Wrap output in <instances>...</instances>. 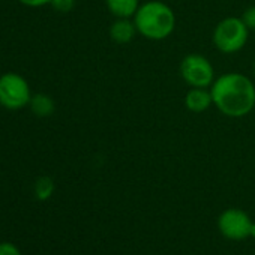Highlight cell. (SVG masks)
<instances>
[{"instance_id":"cell-1","label":"cell","mask_w":255,"mask_h":255,"mask_svg":"<svg viewBox=\"0 0 255 255\" xmlns=\"http://www.w3.org/2000/svg\"><path fill=\"white\" fill-rule=\"evenodd\" d=\"M213 105L233 119L245 117L255 108V86L249 77L227 72L215 78L210 86Z\"/></svg>"},{"instance_id":"cell-2","label":"cell","mask_w":255,"mask_h":255,"mask_svg":"<svg viewBox=\"0 0 255 255\" xmlns=\"http://www.w3.org/2000/svg\"><path fill=\"white\" fill-rule=\"evenodd\" d=\"M137 32L149 41H164L176 29L174 11L161 0H149L140 5L134 15Z\"/></svg>"},{"instance_id":"cell-3","label":"cell","mask_w":255,"mask_h":255,"mask_svg":"<svg viewBox=\"0 0 255 255\" xmlns=\"http://www.w3.org/2000/svg\"><path fill=\"white\" fill-rule=\"evenodd\" d=\"M249 38V29L242 17H227L213 30V45L224 54H234L243 50Z\"/></svg>"},{"instance_id":"cell-4","label":"cell","mask_w":255,"mask_h":255,"mask_svg":"<svg viewBox=\"0 0 255 255\" xmlns=\"http://www.w3.org/2000/svg\"><path fill=\"white\" fill-rule=\"evenodd\" d=\"M32 101L29 83L15 72L0 77V105L6 110H21Z\"/></svg>"},{"instance_id":"cell-5","label":"cell","mask_w":255,"mask_h":255,"mask_svg":"<svg viewBox=\"0 0 255 255\" xmlns=\"http://www.w3.org/2000/svg\"><path fill=\"white\" fill-rule=\"evenodd\" d=\"M180 77L191 87H210L215 81V69L207 57L188 54L180 63Z\"/></svg>"},{"instance_id":"cell-6","label":"cell","mask_w":255,"mask_h":255,"mask_svg":"<svg viewBox=\"0 0 255 255\" xmlns=\"http://www.w3.org/2000/svg\"><path fill=\"white\" fill-rule=\"evenodd\" d=\"M254 222L242 209H227L218 218V228L225 239L245 240L252 236Z\"/></svg>"},{"instance_id":"cell-7","label":"cell","mask_w":255,"mask_h":255,"mask_svg":"<svg viewBox=\"0 0 255 255\" xmlns=\"http://www.w3.org/2000/svg\"><path fill=\"white\" fill-rule=\"evenodd\" d=\"M185 105L191 113L200 114L213 105L212 92L209 87H191L185 96Z\"/></svg>"},{"instance_id":"cell-8","label":"cell","mask_w":255,"mask_h":255,"mask_svg":"<svg viewBox=\"0 0 255 255\" xmlns=\"http://www.w3.org/2000/svg\"><path fill=\"white\" fill-rule=\"evenodd\" d=\"M137 27L134 24V20L131 18H116V21L110 27V38L116 44H129L135 35H137Z\"/></svg>"},{"instance_id":"cell-9","label":"cell","mask_w":255,"mask_h":255,"mask_svg":"<svg viewBox=\"0 0 255 255\" xmlns=\"http://www.w3.org/2000/svg\"><path fill=\"white\" fill-rule=\"evenodd\" d=\"M105 5L116 18H134L140 0H105Z\"/></svg>"},{"instance_id":"cell-10","label":"cell","mask_w":255,"mask_h":255,"mask_svg":"<svg viewBox=\"0 0 255 255\" xmlns=\"http://www.w3.org/2000/svg\"><path fill=\"white\" fill-rule=\"evenodd\" d=\"M29 105L32 107V111L41 117H47L53 114L54 111V101L48 95H44V93L32 96V101Z\"/></svg>"},{"instance_id":"cell-11","label":"cell","mask_w":255,"mask_h":255,"mask_svg":"<svg viewBox=\"0 0 255 255\" xmlns=\"http://www.w3.org/2000/svg\"><path fill=\"white\" fill-rule=\"evenodd\" d=\"M54 192V182L51 177L48 176H42L36 180L35 183V194H36V198L41 200V201H45L48 200Z\"/></svg>"},{"instance_id":"cell-12","label":"cell","mask_w":255,"mask_h":255,"mask_svg":"<svg viewBox=\"0 0 255 255\" xmlns=\"http://www.w3.org/2000/svg\"><path fill=\"white\" fill-rule=\"evenodd\" d=\"M57 12L60 14H66L69 11L74 9L75 6V0H51V3H50Z\"/></svg>"},{"instance_id":"cell-13","label":"cell","mask_w":255,"mask_h":255,"mask_svg":"<svg viewBox=\"0 0 255 255\" xmlns=\"http://www.w3.org/2000/svg\"><path fill=\"white\" fill-rule=\"evenodd\" d=\"M242 20L246 24V27L249 30H255V5L249 6L243 14H242Z\"/></svg>"},{"instance_id":"cell-14","label":"cell","mask_w":255,"mask_h":255,"mask_svg":"<svg viewBox=\"0 0 255 255\" xmlns=\"http://www.w3.org/2000/svg\"><path fill=\"white\" fill-rule=\"evenodd\" d=\"M0 255H21L20 249L12 243H0Z\"/></svg>"},{"instance_id":"cell-15","label":"cell","mask_w":255,"mask_h":255,"mask_svg":"<svg viewBox=\"0 0 255 255\" xmlns=\"http://www.w3.org/2000/svg\"><path fill=\"white\" fill-rule=\"evenodd\" d=\"M18 2L29 8H41V6L50 5L51 0H18Z\"/></svg>"},{"instance_id":"cell-16","label":"cell","mask_w":255,"mask_h":255,"mask_svg":"<svg viewBox=\"0 0 255 255\" xmlns=\"http://www.w3.org/2000/svg\"><path fill=\"white\" fill-rule=\"evenodd\" d=\"M251 237H255V222H254V227H252V236Z\"/></svg>"},{"instance_id":"cell-17","label":"cell","mask_w":255,"mask_h":255,"mask_svg":"<svg viewBox=\"0 0 255 255\" xmlns=\"http://www.w3.org/2000/svg\"><path fill=\"white\" fill-rule=\"evenodd\" d=\"M254 72H255V60H254Z\"/></svg>"}]
</instances>
